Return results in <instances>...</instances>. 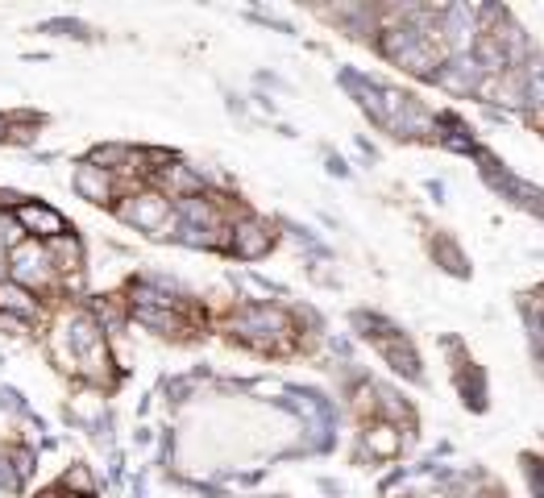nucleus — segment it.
I'll return each mask as SVG.
<instances>
[{
	"label": "nucleus",
	"mask_w": 544,
	"mask_h": 498,
	"mask_svg": "<svg viewBox=\"0 0 544 498\" xmlns=\"http://www.w3.org/2000/svg\"><path fill=\"white\" fill-rule=\"evenodd\" d=\"M229 332L258 353H283L291 345V316L270 303H246L229 316Z\"/></svg>",
	"instance_id": "1"
},
{
	"label": "nucleus",
	"mask_w": 544,
	"mask_h": 498,
	"mask_svg": "<svg viewBox=\"0 0 544 498\" xmlns=\"http://www.w3.org/2000/svg\"><path fill=\"white\" fill-rule=\"evenodd\" d=\"M113 212L125 220L129 229H142L150 233L154 241H171L175 229H179V220H175V204L167 196H158L154 187H138V191H129V196H121L113 204Z\"/></svg>",
	"instance_id": "2"
},
{
	"label": "nucleus",
	"mask_w": 544,
	"mask_h": 498,
	"mask_svg": "<svg viewBox=\"0 0 544 498\" xmlns=\"http://www.w3.org/2000/svg\"><path fill=\"white\" fill-rule=\"evenodd\" d=\"M5 262H9V283L25 287V291L38 295V291H54V287H59V274H54V266H50V258H46V245H42V241H30V237H25L21 245L9 249Z\"/></svg>",
	"instance_id": "3"
},
{
	"label": "nucleus",
	"mask_w": 544,
	"mask_h": 498,
	"mask_svg": "<svg viewBox=\"0 0 544 498\" xmlns=\"http://www.w3.org/2000/svg\"><path fill=\"white\" fill-rule=\"evenodd\" d=\"M229 254L233 258H241V262H258V258H266L270 249H275V229L266 225V220H258V216H237L233 225H229Z\"/></svg>",
	"instance_id": "4"
},
{
	"label": "nucleus",
	"mask_w": 544,
	"mask_h": 498,
	"mask_svg": "<svg viewBox=\"0 0 544 498\" xmlns=\"http://www.w3.org/2000/svg\"><path fill=\"white\" fill-rule=\"evenodd\" d=\"M13 225L30 237V241H54V237H67L71 233V225H67V216L59 212V208H50V204H42V200H25V204H17L13 208Z\"/></svg>",
	"instance_id": "5"
},
{
	"label": "nucleus",
	"mask_w": 544,
	"mask_h": 498,
	"mask_svg": "<svg viewBox=\"0 0 544 498\" xmlns=\"http://www.w3.org/2000/svg\"><path fill=\"white\" fill-rule=\"evenodd\" d=\"M71 191L84 204H96V208H113L121 200V187H117V175H108L100 171V166L92 162H75V171H71Z\"/></svg>",
	"instance_id": "6"
},
{
	"label": "nucleus",
	"mask_w": 544,
	"mask_h": 498,
	"mask_svg": "<svg viewBox=\"0 0 544 498\" xmlns=\"http://www.w3.org/2000/svg\"><path fill=\"white\" fill-rule=\"evenodd\" d=\"M0 316H13V320H25V324H34L42 320V299L34 291H25L17 283H0Z\"/></svg>",
	"instance_id": "7"
},
{
	"label": "nucleus",
	"mask_w": 544,
	"mask_h": 498,
	"mask_svg": "<svg viewBox=\"0 0 544 498\" xmlns=\"http://www.w3.org/2000/svg\"><path fill=\"white\" fill-rule=\"evenodd\" d=\"M46 258H50V266H54V274H79L84 270V241H79L75 233H67V237H54V241H46Z\"/></svg>",
	"instance_id": "8"
},
{
	"label": "nucleus",
	"mask_w": 544,
	"mask_h": 498,
	"mask_svg": "<svg viewBox=\"0 0 544 498\" xmlns=\"http://www.w3.org/2000/svg\"><path fill=\"white\" fill-rule=\"evenodd\" d=\"M133 320L150 332H158V337H183L187 332L183 312H171V308H133Z\"/></svg>",
	"instance_id": "9"
},
{
	"label": "nucleus",
	"mask_w": 544,
	"mask_h": 498,
	"mask_svg": "<svg viewBox=\"0 0 544 498\" xmlns=\"http://www.w3.org/2000/svg\"><path fill=\"white\" fill-rule=\"evenodd\" d=\"M399 445H403V436H399L395 424H374V428L366 432V453H370V457H395Z\"/></svg>",
	"instance_id": "10"
},
{
	"label": "nucleus",
	"mask_w": 544,
	"mask_h": 498,
	"mask_svg": "<svg viewBox=\"0 0 544 498\" xmlns=\"http://www.w3.org/2000/svg\"><path fill=\"white\" fill-rule=\"evenodd\" d=\"M59 490H67L71 498H96V478L88 465H71L67 474L59 478Z\"/></svg>",
	"instance_id": "11"
},
{
	"label": "nucleus",
	"mask_w": 544,
	"mask_h": 498,
	"mask_svg": "<svg viewBox=\"0 0 544 498\" xmlns=\"http://www.w3.org/2000/svg\"><path fill=\"white\" fill-rule=\"evenodd\" d=\"M5 121H9L5 125V142H13V146H34L38 142V129H42L38 117L21 113V117H5Z\"/></svg>",
	"instance_id": "12"
},
{
	"label": "nucleus",
	"mask_w": 544,
	"mask_h": 498,
	"mask_svg": "<svg viewBox=\"0 0 544 498\" xmlns=\"http://www.w3.org/2000/svg\"><path fill=\"white\" fill-rule=\"evenodd\" d=\"M42 34H54V38H79V42L92 38V34H88V25H84V21H71V17L46 21V25H42Z\"/></svg>",
	"instance_id": "13"
},
{
	"label": "nucleus",
	"mask_w": 544,
	"mask_h": 498,
	"mask_svg": "<svg viewBox=\"0 0 544 498\" xmlns=\"http://www.w3.org/2000/svg\"><path fill=\"white\" fill-rule=\"evenodd\" d=\"M437 258L445 262V270H457V274H466V262H461V254H457V249H453V245H449L445 237L437 241Z\"/></svg>",
	"instance_id": "14"
},
{
	"label": "nucleus",
	"mask_w": 544,
	"mask_h": 498,
	"mask_svg": "<svg viewBox=\"0 0 544 498\" xmlns=\"http://www.w3.org/2000/svg\"><path fill=\"white\" fill-rule=\"evenodd\" d=\"M13 494V490H21V478H17V469L9 465V457L5 453H0V494Z\"/></svg>",
	"instance_id": "15"
},
{
	"label": "nucleus",
	"mask_w": 544,
	"mask_h": 498,
	"mask_svg": "<svg viewBox=\"0 0 544 498\" xmlns=\"http://www.w3.org/2000/svg\"><path fill=\"white\" fill-rule=\"evenodd\" d=\"M0 411H13V415H30V407L21 403L17 391H9V386H0Z\"/></svg>",
	"instance_id": "16"
},
{
	"label": "nucleus",
	"mask_w": 544,
	"mask_h": 498,
	"mask_svg": "<svg viewBox=\"0 0 544 498\" xmlns=\"http://www.w3.org/2000/svg\"><path fill=\"white\" fill-rule=\"evenodd\" d=\"M38 498H71V494H67V490H59V486H50V490H42Z\"/></svg>",
	"instance_id": "17"
},
{
	"label": "nucleus",
	"mask_w": 544,
	"mask_h": 498,
	"mask_svg": "<svg viewBox=\"0 0 544 498\" xmlns=\"http://www.w3.org/2000/svg\"><path fill=\"white\" fill-rule=\"evenodd\" d=\"M9 279V262H5V254H0V283Z\"/></svg>",
	"instance_id": "18"
},
{
	"label": "nucleus",
	"mask_w": 544,
	"mask_h": 498,
	"mask_svg": "<svg viewBox=\"0 0 544 498\" xmlns=\"http://www.w3.org/2000/svg\"><path fill=\"white\" fill-rule=\"evenodd\" d=\"M5 125H9V121H5V117H0V142H5Z\"/></svg>",
	"instance_id": "19"
}]
</instances>
